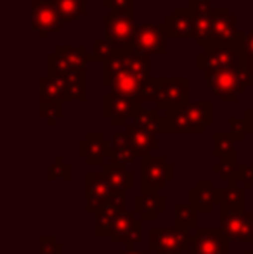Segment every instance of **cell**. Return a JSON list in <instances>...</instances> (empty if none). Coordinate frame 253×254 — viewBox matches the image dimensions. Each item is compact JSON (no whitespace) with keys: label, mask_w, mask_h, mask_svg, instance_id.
<instances>
[{"label":"cell","mask_w":253,"mask_h":254,"mask_svg":"<svg viewBox=\"0 0 253 254\" xmlns=\"http://www.w3.org/2000/svg\"><path fill=\"white\" fill-rule=\"evenodd\" d=\"M167 133H205L213 125V102H189L179 109L167 111Z\"/></svg>","instance_id":"6da1fadb"},{"label":"cell","mask_w":253,"mask_h":254,"mask_svg":"<svg viewBox=\"0 0 253 254\" xmlns=\"http://www.w3.org/2000/svg\"><path fill=\"white\" fill-rule=\"evenodd\" d=\"M47 76L52 78L61 87L66 102L70 101L87 102V71L64 67L54 59L52 54H49Z\"/></svg>","instance_id":"7a4b0ae2"},{"label":"cell","mask_w":253,"mask_h":254,"mask_svg":"<svg viewBox=\"0 0 253 254\" xmlns=\"http://www.w3.org/2000/svg\"><path fill=\"white\" fill-rule=\"evenodd\" d=\"M245 38H247V35L238 44L233 45H213V47H206L205 52L196 56V69L203 71V73L205 71L240 69Z\"/></svg>","instance_id":"3957f363"},{"label":"cell","mask_w":253,"mask_h":254,"mask_svg":"<svg viewBox=\"0 0 253 254\" xmlns=\"http://www.w3.org/2000/svg\"><path fill=\"white\" fill-rule=\"evenodd\" d=\"M191 230L177 227L149 228V251L155 254H184L191 251Z\"/></svg>","instance_id":"277c9868"},{"label":"cell","mask_w":253,"mask_h":254,"mask_svg":"<svg viewBox=\"0 0 253 254\" xmlns=\"http://www.w3.org/2000/svg\"><path fill=\"white\" fill-rule=\"evenodd\" d=\"M189 90L191 80L189 78H156L155 99L156 109L173 111L189 104Z\"/></svg>","instance_id":"5b68a950"},{"label":"cell","mask_w":253,"mask_h":254,"mask_svg":"<svg viewBox=\"0 0 253 254\" xmlns=\"http://www.w3.org/2000/svg\"><path fill=\"white\" fill-rule=\"evenodd\" d=\"M175 178V166L162 156L141 157L142 192H160Z\"/></svg>","instance_id":"8992f818"},{"label":"cell","mask_w":253,"mask_h":254,"mask_svg":"<svg viewBox=\"0 0 253 254\" xmlns=\"http://www.w3.org/2000/svg\"><path fill=\"white\" fill-rule=\"evenodd\" d=\"M205 81L222 102H236L247 88L241 67L240 69L205 71Z\"/></svg>","instance_id":"52a82bcc"},{"label":"cell","mask_w":253,"mask_h":254,"mask_svg":"<svg viewBox=\"0 0 253 254\" xmlns=\"http://www.w3.org/2000/svg\"><path fill=\"white\" fill-rule=\"evenodd\" d=\"M135 14L134 10H122V12H108L102 16L104 23V38L111 45L130 49L134 44L135 30Z\"/></svg>","instance_id":"ba28073f"},{"label":"cell","mask_w":253,"mask_h":254,"mask_svg":"<svg viewBox=\"0 0 253 254\" xmlns=\"http://www.w3.org/2000/svg\"><path fill=\"white\" fill-rule=\"evenodd\" d=\"M245 35H247V31L238 30V16L231 14V10L227 7H215L210 40L206 47L238 44Z\"/></svg>","instance_id":"9c48e42d"},{"label":"cell","mask_w":253,"mask_h":254,"mask_svg":"<svg viewBox=\"0 0 253 254\" xmlns=\"http://www.w3.org/2000/svg\"><path fill=\"white\" fill-rule=\"evenodd\" d=\"M125 71H137V73H149V56L137 54L130 49L113 56L102 64V87H109L111 80Z\"/></svg>","instance_id":"30bf717a"},{"label":"cell","mask_w":253,"mask_h":254,"mask_svg":"<svg viewBox=\"0 0 253 254\" xmlns=\"http://www.w3.org/2000/svg\"><path fill=\"white\" fill-rule=\"evenodd\" d=\"M220 230L229 241L253 246V213L220 207Z\"/></svg>","instance_id":"8fae6325"},{"label":"cell","mask_w":253,"mask_h":254,"mask_svg":"<svg viewBox=\"0 0 253 254\" xmlns=\"http://www.w3.org/2000/svg\"><path fill=\"white\" fill-rule=\"evenodd\" d=\"M144 109L141 102L132 101L123 95L113 94H102V116L109 120L113 127H127L128 120H135Z\"/></svg>","instance_id":"7c38bea8"},{"label":"cell","mask_w":253,"mask_h":254,"mask_svg":"<svg viewBox=\"0 0 253 254\" xmlns=\"http://www.w3.org/2000/svg\"><path fill=\"white\" fill-rule=\"evenodd\" d=\"M132 51L144 56H163L167 54V37L162 24H137Z\"/></svg>","instance_id":"4fadbf2b"},{"label":"cell","mask_w":253,"mask_h":254,"mask_svg":"<svg viewBox=\"0 0 253 254\" xmlns=\"http://www.w3.org/2000/svg\"><path fill=\"white\" fill-rule=\"evenodd\" d=\"M64 94L52 78H40V118H45L49 125L64 116Z\"/></svg>","instance_id":"5bb4252c"},{"label":"cell","mask_w":253,"mask_h":254,"mask_svg":"<svg viewBox=\"0 0 253 254\" xmlns=\"http://www.w3.org/2000/svg\"><path fill=\"white\" fill-rule=\"evenodd\" d=\"M151 80L149 73H137V71H125V73L116 74L109 83V92L123 95L132 101L141 104L146 102V88Z\"/></svg>","instance_id":"9a60e30c"},{"label":"cell","mask_w":253,"mask_h":254,"mask_svg":"<svg viewBox=\"0 0 253 254\" xmlns=\"http://www.w3.org/2000/svg\"><path fill=\"white\" fill-rule=\"evenodd\" d=\"M167 38L172 40H196L194 14L189 7H175L173 12L167 14L165 21L160 23Z\"/></svg>","instance_id":"2e32d148"},{"label":"cell","mask_w":253,"mask_h":254,"mask_svg":"<svg viewBox=\"0 0 253 254\" xmlns=\"http://www.w3.org/2000/svg\"><path fill=\"white\" fill-rule=\"evenodd\" d=\"M231 241L224 235V232L212 227H198L192 235V244L189 254H229Z\"/></svg>","instance_id":"e0dca14e"},{"label":"cell","mask_w":253,"mask_h":254,"mask_svg":"<svg viewBox=\"0 0 253 254\" xmlns=\"http://www.w3.org/2000/svg\"><path fill=\"white\" fill-rule=\"evenodd\" d=\"M127 211V192H113L111 199L94 214V234L99 237H109L116 220Z\"/></svg>","instance_id":"ac0fdd59"},{"label":"cell","mask_w":253,"mask_h":254,"mask_svg":"<svg viewBox=\"0 0 253 254\" xmlns=\"http://www.w3.org/2000/svg\"><path fill=\"white\" fill-rule=\"evenodd\" d=\"M63 24L58 10L49 0H31V30L37 31L42 40L47 38L49 31H61Z\"/></svg>","instance_id":"d6986e66"},{"label":"cell","mask_w":253,"mask_h":254,"mask_svg":"<svg viewBox=\"0 0 253 254\" xmlns=\"http://www.w3.org/2000/svg\"><path fill=\"white\" fill-rule=\"evenodd\" d=\"M111 244H123L125 248L141 244L142 242V220L134 211H125L116 220L111 234H109Z\"/></svg>","instance_id":"ffe728a7"},{"label":"cell","mask_w":253,"mask_h":254,"mask_svg":"<svg viewBox=\"0 0 253 254\" xmlns=\"http://www.w3.org/2000/svg\"><path fill=\"white\" fill-rule=\"evenodd\" d=\"M113 190L109 189L102 171H87L85 175V211L95 214L111 199Z\"/></svg>","instance_id":"44dd1931"},{"label":"cell","mask_w":253,"mask_h":254,"mask_svg":"<svg viewBox=\"0 0 253 254\" xmlns=\"http://www.w3.org/2000/svg\"><path fill=\"white\" fill-rule=\"evenodd\" d=\"M78 156L88 166H104V159L111 156V140H106L101 131H88L78 142Z\"/></svg>","instance_id":"7402d4cb"},{"label":"cell","mask_w":253,"mask_h":254,"mask_svg":"<svg viewBox=\"0 0 253 254\" xmlns=\"http://www.w3.org/2000/svg\"><path fill=\"white\" fill-rule=\"evenodd\" d=\"M189 9L194 14L196 24V45L206 49L210 40V31L213 24V12L215 7L210 0H189Z\"/></svg>","instance_id":"603a6c76"},{"label":"cell","mask_w":253,"mask_h":254,"mask_svg":"<svg viewBox=\"0 0 253 254\" xmlns=\"http://www.w3.org/2000/svg\"><path fill=\"white\" fill-rule=\"evenodd\" d=\"M167 211V197L160 192H141L134 197V213L142 221H156Z\"/></svg>","instance_id":"cb8c5ba5"},{"label":"cell","mask_w":253,"mask_h":254,"mask_svg":"<svg viewBox=\"0 0 253 254\" xmlns=\"http://www.w3.org/2000/svg\"><path fill=\"white\" fill-rule=\"evenodd\" d=\"M217 187L212 180H198L189 189V204L198 213H212L217 204Z\"/></svg>","instance_id":"d4e9b609"},{"label":"cell","mask_w":253,"mask_h":254,"mask_svg":"<svg viewBox=\"0 0 253 254\" xmlns=\"http://www.w3.org/2000/svg\"><path fill=\"white\" fill-rule=\"evenodd\" d=\"M128 142H130L132 149L135 151V154L141 157L149 156L153 151L158 149V140H156V133L149 130H144L141 127H135L134 123H128L125 127V131Z\"/></svg>","instance_id":"484cf974"},{"label":"cell","mask_w":253,"mask_h":254,"mask_svg":"<svg viewBox=\"0 0 253 254\" xmlns=\"http://www.w3.org/2000/svg\"><path fill=\"white\" fill-rule=\"evenodd\" d=\"M52 56L58 61L61 66L70 67V69H80L85 71L88 64V56L90 52L87 51V47H63V45H58L52 51Z\"/></svg>","instance_id":"4316f807"},{"label":"cell","mask_w":253,"mask_h":254,"mask_svg":"<svg viewBox=\"0 0 253 254\" xmlns=\"http://www.w3.org/2000/svg\"><path fill=\"white\" fill-rule=\"evenodd\" d=\"M101 171L113 192H127L135 187V175L128 171L125 166H115V164L106 163Z\"/></svg>","instance_id":"83f0119b"},{"label":"cell","mask_w":253,"mask_h":254,"mask_svg":"<svg viewBox=\"0 0 253 254\" xmlns=\"http://www.w3.org/2000/svg\"><path fill=\"white\" fill-rule=\"evenodd\" d=\"M137 154L132 149L127 135L122 131H115L111 137V156H109V164L115 166H127L134 163Z\"/></svg>","instance_id":"f1b7e54d"},{"label":"cell","mask_w":253,"mask_h":254,"mask_svg":"<svg viewBox=\"0 0 253 254\" xmlns=\"http://www.w3.org/2000/svg\"><path fill=\"white\" fill-rule=\"evenodd\" d=\"M213 140V151L212 156L219 161H229V163H238V149L236 140L233 138L231 133H224V131H215L212 135Z\"/></svg>","instance_id":"f546056e"},{"label":"cell","mask_w":253,"mask_h":254,"mask_svg":"<svg viewBox=\"0 0 253 254\" xmlns=\"http://www.w3.org/2000/svg\"><path fill=\"white\" fill-rule=\"evenodd\" d=\"M217 204L231 211H245V189L240 185H226L217 189Z\"/></svg>","instance_id":"4dcf8cb0"},{"label":"cell","mask_w":253,"mask_h":254,"mask_svg":"<svg viewBox=\"0 0 253 254\" xmlns=\"http://www.w3.org/2000/svg\"><path fill=\"white\" fill-rule=\"evenodd\" d=\"M49 2L58 10L63 23H75L85 17L88 12L85 7V0H49Z\"/></svg>","instance_id":"1f68e13d"},{"label":"cell","mask_w":253,"mask_h":254,"mask_svg":"<svg viewBox=\"0 0 253 254\" xmlns=\"http://www.w3.org/2000/svg\"><path fill=\"white\" fill-rule=\"evenodd\" d=\"M135 127H141L153 133H167V120L165 114L160 113V109H142L135 120H132Z\"/></svg>","instance_id":"d6a6232c"},{"label":"cell","mask_w":253,"mask_h":254,"mask_svg":"<svg viewBox=\"0 0 253 254\" xmlns=\"http://www.w3.org/2000/svg\"><path fill=\"white\" fill-rule=\"evenodd\" d=\"M173 227L191 230L198 228V211L191 204L175 202L173 204Z\"/></svg>","instance_id":"836d02e7"},{"label":"cell","mask_w":253,"mask_h":254,"mask_svg":"<svg viewBox=\"0 0 253 254\" xmlns=\"http://www.w3.org/2000/svg\"><path fill=\"white\" fill-rule=\"evenodd\" d=\"M47 180H71V164H66L61 156H58L51 163L47 171Z\"/></svg>","instance_id":"e575fe53"},{"label":"cell","mask_w":253,"mask_h":254,"mask_svg":"<svg viewBox=\"0 0 253 254\" xmlns=\"http://www.w3.org/2000/svg\"><path fill=\"white\" fill-rule=\"evenodd\" d=\"M38 254H64V244L52 235L38 237Z\"/></svg>","instance_id":"d590c367"},{"label":"cell","mask_w":253,"mask_h":254,"mask_svg":"<svg viewBox=\"0 0 253 254\" xmlns=\"http://www.w3.org/2000/svg\"><path fill=\"white\" fill-rule=\"evenodd\" d=\"M220 171L219 177L227 185H238V173H240V163H229V161H219Z\"/></svg>","instance_id":"8d00e7d4"},{"label":"cell","mask_w":253,"mask_h":254,"mask_svg":"<svg viewBox=\"0 0 253 254\" xmlns=\"http://www.w3.org/2000/svg\"><path fill=\"white\" fill-rule=\"evenodd\" d=\"M227 123H229V128L231 131L229 133L233 135V138L236 142H243L245 138H247V123H245V120H240V118L236 116H229L227 118Z\"/></svg>","instance_id":"74e56055"},{"label":"cell","mask_w":253,"mask_h":254,"mask_svg":"<svg viewBox=\"0 0 253 254\" xmlns=\"http://www.w3.org/2000/svg\"><path fill=\"white\" fill-rule=\"evenodd\" d=\"M135 0H102V7L109 12H122V10H134Z\"/></svg>","instance_id":"f35d334b"},{"label":"cell","mask_w":253,"mask_h":254,"mask_svg":"<svg viewBox=\"0 0 253 254\" xmlns=\"http://www.w3.org/2000/svg\"><path fill=\"white\" fill-rule=\"evenodd\" d=\"M238 184H243V189H253V164L245 166L240 164V173H238Z\"/></svg>","instance_id":"ab89813d"},{"label":"cell","mask_w":253,"mask_h":254,"mask_svg":"<svg viewBox=\"0 0 253 254\" xmlns=\"http://www.w3.org/2000/svg\"><path fill=\"white\" fill-rule=\"evenodd\" d=\"M252 61H253V26L250 31H247L243 52H241V66H243L245 63H252Z\"/></svg>","instance_id":"60d3db41"},{"label":"cell","mask_w":253,"mask_h":254,"mask_svg":"<svg viewBox=\"0 0 253 254\" xmlns=\"http://www.w3.org/2000/svg\"><path fill=\"white\" fill-rule=\"evenodd\" d=\"M241 71H243V74H245V83H247V87L248 85L253 87V61L252 63H245L243 66H241Z\"/></svg>","instance_id":"b9f144b4"},{"label":"cell","mask_w":253,"mask_h":254,"mask_svg":"<svg viewBox=\"0 0 253 254\" xmlns=\"http://www.w3.org/2000/svg\"><path fill=\"white\" fill-rule=\"evenodd\" d=\"M245 123H247V130L248 133H253V104L250 107H247L245 109Z\"/></svg>","instance_id":"7bdbcfd3"},{"label":"cell","mask_w":253,"mask_h":254,"mask_svg":"<svg viewBox=\"0 0 253 254\" xmlns=\"http://www.w3.org/2000/svg\"><path fill=\"white\" fill-rule=\"evenodd\" d=\"M118 254H148V253L137 251V249H134V246H130V248H125V251H120Z\"/></svg>","instance_id":"ee69618b"},{"label":"cell","mask_w":253,"mask_h":254,"mask_svg":"<svg viewBox=\"0 0 253 254\" xmlns=\"http://www.w3.org/2000/svg\"><path fill=\"white\" fill-rule=\"evenodd\" d=\"M245 254H253V246H252V249H250V251H247Z\"/></svg>","instance_id":"f6af8a7d"}]
</instances>
